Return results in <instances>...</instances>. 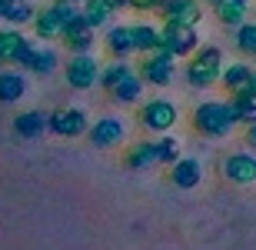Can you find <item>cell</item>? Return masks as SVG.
Masks as SVG:
<instances>
[{"mask_svg": "<svg viewBox=\"0 0 256 250\" xmlns=\"http://www.w3.org/2000/svg\"><path fill=\"white\" fill-rule=\"evenodd\" d=\"M190 130L203 140H223L233 130H240V117L226 97H206L196 100L190 110Z\"/></svg>", "mask_w": 256, "mask_h": 250, "instance_id": "obj_1", "label": "cell"}, {"mask_svg": "<svg viewBox=\"0 0 256 250\" xmlns=\"http://www.w3.org/2000/svg\"><path fill=\"white\" fill-rule=\"evenodd\" d=\"M223 64H226L223 47H216V44H200L190 57H186V64H183V80H186V87H190V90L206 94V90H213V87H216Z\"/></svg>", "mask_w": 256, "mask_h": 250, "instance_id": "obj_2", "label": "cell"}, {"mask_svg": "<svg viewBox=\"0 0 256 250\" xmlns=\"http://www.w3.org/2000/svg\"><path fill=\"white\" fill-rule=\"evenodd\" d=\"M180 117H183L180 104H176L173 97H163V94L143 97L140 104H136V124H140L150 137L170 134L173 127L180 124Z\"/></svg>", "mask_w": 256, "mask_h": 250, "instance_id": "obj_3", "label": "cell"}, {"mask_svg": "<svg viewBox=\"0 0 256 250\" xmlns=\"http://www.w3.org/2000/svg\"><path fill=\"white\" fill-rule=\"evenodd\" d=\"M133 70H136V77L146 87H170L176 80V74H180V60L173 57V54H166L163 47H156L150 54H143L133 64Z\"/></svg>", "mask_w": 256, "mask_h": 250, "instance_id": "obj_4", "label": "cell"}, {"mask_svg": "<svg viewBox=\"0 0 256 250\" xmlns=\"http://www.w3.org/2000/svg\"><path fill=\"white\" fill-rule=\"evenodd\" d=\"M84 137L94 150H104V154L106 150H120L126 144V137H130V124L116 114H104V117H96V120H90Z\"/></svg>", "mask_w": 256, "mask_h": 250, "instance_id": "obj_5", "label": "cell"}, {"mask_svg": "<svg viewBox=\"0 0 256 250\" xmlns=\"http://www.w3.org/2000/svg\"><path fill=\"white\" fill-rule=\"evenodd\" d=\"M60 64H64V54H60L57 44H44V40H30L27 50L20 54L17 67L27 74V77H50L57 74Z\"/></svg>", "mask_w": 256, "mask_h": 250, "instance_id": "obj_6", "label": "cell"}, {"mask_svg": "<svg viewBox=\"0 0 256 250\" xmlns=\"http://www.w3.org/2000/svg\"><path fill=\"white\" fill-rule=\"evenodd\" d=\"M100 64H104V60L96 57V54H66V60L60 64L66 87H70V90H80V94L94 90L96 77H100Z\"/></svg>", "mask_w": 256, "mask_h": 250, "instance_id": "obj_7", "label": "cell"}, {"mask_svg": "<svg viewBox=\"0 0 256 250\" xmlns=\"http://www.w3.org/2000/svg\"><path fill=\"white\" fill-rule=\"evenodd\" d=\"M86 127H90V117H86L84 107L66 104V107H57V110H50L47 134L60 137V140H76V137H84V134H86Z\"/></svg>", "mask_w": 256, "mask_h": 250, "instance_id": "obj_8", "label": "cell"}, {"mask_svg": "<svg viewBox=\"0 0 256 250\" xmlns=\"http://www.w3.org/2000/svg\"><path fill=\"white\" fill-rule=\"evenodd\" d=\"M220 177L226 183H233V187H250V183H256V154H250L246 147L223 154L220 157Z\"/></svg>", "mask_w": 256, "mask_h": 250, "instance_id": "obj_9", "label": "cell"}, {"mask_svg": "<svg viewBox=\"0 0 256 250\" xmlns=\"http://www.w3.org/2000/svg\"><path fill=\"white\" fill-rule=\"evenodd\" d=\"M216 87L226 97L256 94V67L250 64V60H230V64H223V70H220Z\"/></svg>", "mask_w": 256, "mask_h": 250, "instance_id": "obj_10", "label": "cell"}, {"mask_svg": "<svg viewBox=\"0 0 256 250\" xmlns=\"http://www.w3.org/2000/svg\"><path fill=\"white\" fill-rule=\"evenodd\" d=\"M200 30L196 27H180V24H160V47L173 54L176 60H186L200 47Z\"/></svg>", "mask_w": 256, "mask_h": 250, "instance_id": "obj_11", "label": "cell"}, {"mask_svg": "<svg viewBox=\"0 0 256 250\" xmlns=\"http://www.w3.org/2000/svg\"><path fill=\"white\" fill-rule=\"evenodd\" d=\"M96 40H100V34H96L84 17H74V20L64 24V34H60L57 44L66 50V54H94Z\"/></svg>", "mask_w": 256, "mask_h": 250, "instance_id": "obj_12", "label": "cell"}, {"mask_svg": "<svg viewBox=\"0 0 256 250\" xmlns=\"http://www.w3.org/2000/svg\"><path fill=\"white\" fill-rule=\"evenodd\" d=\"M160 24H180V27H200L206 17V7L200 0H163L156 10Z\"/></svg>", "mask_w": 256, "mask_h": 250, "instance_id": "obj_13", "label": "cell"}, {"mask_svg": "<svg viewBox=\"0 0 256 250\" xmlns=\"http://www.w3.org/2000/svg\"><path fill=\"white\" fill-rule=\"evenodd\" d=\"M100 37H104V50L110 60H133L136 57V47H133V34H130V24H106L100 30Z\"/></svg>", "mask_w": 256, "mask_h": 250, "instance_id": "obj_14", "label": "cell"}, {"mask_svg": "<svg viewBox=\"0 0 256 250\" xmlns=\"http://www.w3.org/2000/svg\"><path fill=\"white\" fill-rule=\"evenodd\" d=\"M30 27H34V40H44V44H57L60 34H64V17L57 14L54 4H40L34 20H30Z\"/></svg>", "mask_w": 256, "mask_h": 250, "instance_id": "obj_15", "label": "cell"}, {"mask_svg": "<svg viewBox=\"0 0 256 250\" xmlns=\"http://www.w3.org/2000/svg\"><path fill=\"white\" fill-rule=\"evenodd\" d=\"M166 177H170L173 187H180V190H193L203 183V160L200 157H176L170 167H166Z\"/></svg>", "mask_w": 256, "mask_h": 250, "instance_id": "obj_16", "label": "cell"}, {"mask_svg": "<svg viewBox=\"0 0 256 250\" xmlns=\"http://www.w3.org/2000/svg\"><path fill=\"white\" fill-rule=\"evenodd\" d=\"M30 34H24V27H4L0 24V67H17L20 54L27 50Z\"/></svg>", "mask_w": 256, "mask_h": 250, "instance_id": "obj_17", "label": "cell"}, {"mask_svg": "<svg viewBox=\"0 0 256 250\" xmlns=\"http://www.w3.org/2000/svg\"><path fill=\"white\" fill-rule=\"evenodd\" d=\"M47 120H50V110H40V107H30V110H20L14 117V134L20 140H40L47 134Z\"/></svg>", "mask_w": 256, "mask_h": 250, "instance_id": "obj_18", "label": "cell"}, {"mask_svg": "<svg viewBox=\"0 0 256 250\" xmlns=\"http://www.w3.org/2000/svg\"><path fill=\"white\" fill-rule=\"evenodd\" d=\"M30 94V77L20 67H0V104H20Z\"/></svg>", "mask_w": 256, "mask_h": 250, "instance_id": "obj_19", "label": "cell"}, {"mask_svg": "<svg viewBox=\"0 0 256 250\" xmlns=\"http://www.w3.org/2000/svg\"><path fill=\"white\" fill-rule=\"evenodd\" d=\"M124 167H126V170H136V173L160 167V164H156V150H153V137H146V140H133V144L126 147Z\"/></svg>", "mask_w": 256, "mask_h": 250, "instance_id": "obj_20", "label": "cell"}, {"mask_svg": "<svg viewBox=\"0 0 256 250\" xmlns=\"http://www.w3.org/2000/svg\"><path fill=\"white\" fill-rule=\"evenodd\" d=\"M146 97V84H143L140 77H136V70H133L126 80H120V84L110 90V100H114L116 107H136Z\"/></svg>", "mask_w": 256, "mask_h": 250, "instance_id": "obj_21", "label": "cell"}, {"mask_svg": "<svg viewBox=\"0 0 256 250\" xmlns=\"http://www.w3.org/2000/svg\"><path fill=\"white\" fill-rule=\"evenodd\" d=\"M130 34H133L136 57H143V54H150V50L160 47V24H153V20H136V24H130Z\"/></svg>", "mask_w": 256, "mask_h": 250, "instance_id": "obj_22", "label": "cell"}, {"mask_svg": "<svg viewBox=\"0 0 256 250\" xmlns=\"http://www.w3.org/2000/svg\"><path fill=\"white\" fill-rule=\"evenodd\" d=\"M37 14L34 0H10L7 7L0 10V24L4 27H30V20Z\"/></svg>", "mask_w": 256, "mask_h": 250, "instance_id": "obj_23", "label": "cell"}, {"mask_svg": "<svg viewBox=\"0 0 256 250\" xmlns=\"http://www.w3.org/2000/svg\"><path fill=\"white\" fill-rule=\"evenodd\" d=\"M233 50H236L243 60H253L256 57V20H243V24H236L233 27Z\"/></svg>", "mask_w": 256, "mask_h": 250, "instance_id": "obj_24", "label": "cell"}, {"mask_svg": "<svg viewBox=\"0 0 256 250\" xmlns=\"http://www.w3.org/2000/svg\"><path fill=\"white\" fill-rule=\"evenodd\" d=\"M133 74V60H106V64H100V77H96V87L100 90H114L120 80H126Z\"/></svg>", "mask_w": 256, "mask_h": 250, "instance_id": "obj_25", "label": "cell"}, {"mask_svg": "<svg viewBox=\"0 0 256 250\" xmlns=\"http://www.w3.org/2000/svg\"><path fill=\"white\" fill-rule=\"evenodd\" d=\"M210 10H213V17H216L226 30H233L236 24H243V20L250 17V7L240 4V0H220L216 7H210Z\"/></svg>", "mask_w": 256, "mask_h": 250, "instance_id": "obj_26", "label": "cell"}, {"mask_svg": "<svg viewBox=\"0 0 256 250\" xmlns=\"http://www.w3.org/2000/svg\"><path fill=\"white\" fill-rule=\"evenodd\" d=\"M153 150H156V164L170 167L173 160L183 154V140L173 134V130H170V134H156V137H153Z\"/></svg>", "mask_w": 256, "mask_h": 250, "instance_id": "obj_27", "label": "cell"}, {"mask_svg": "<svg viewBox=\"0 0 256 250\" xmlns=\"http://www.w3.org/2000/svg\"><path fill=\"white\" fill-rule=\"evenodd\" d=\"M80 17H84L86 24L100 34L106 24H114V10L106 7L104 0H86V4H80Z\"/></svg>", "mask_w": 256, "mask_h": 250, "instance_id": "obj_28", "label": "cell"}, {"mask_svg": "<svg viewBox=\"0 0 256 250\" xmlns=\"http://www.w3.org/2000/svg\"><path fill=\"white\" fill-rule=\"evenodd\" d=\"M226 100L233 104V110H236L240 127L256 124V94H236V97H226Z\"/></svg>", "mask_w": 256, "mask_h": 250, "instance_id": "obj_29", "label": "cell"}, {"mask_svg": "<svg viewBox=\"0 0 256 250\" xmlns=\"http://www.w3.org/2000/svg\"><path fill=\"white\" fill-rule=\"evenodd\" d=\"M160 4L163 0H126V10H133V14H156Z\"/></svg>", "mask_w": 256, "mask_h": 250, "instance_id": "obj_30", "label": "cell"}, {"mask_svg": "<svg viewBox=\"0 0 256 250\" xmlns=\"http://www.w3.org/2000/svg\"><path fill=\"white\" fill-rule=\"evenodd\" d=\"M243 147H246L250 154H256V124L243 127Z\"/></svg>", "mask_w": 256, "mask_h": 250, "instance_id": "obj_31", "label": "cell"}, {"mask_svg": "<svg viewBox=\"0 0 256 250\" xmlns=\"http://www.w3.org/2000/svg\"><path fill=\"white\" fill-rule=\"evenodd\" d=\"M106 7L114 10V14H120V10H126V0H104Z\"/></svg>", "mask_w": 256, "mask_h": 250, "instance_id": "obj_32", "label": "cell"}, {"mask_svg": "<svg viewBox=\"0 0 256 250\" xmlns=\"http://www.w3.org/2000/svg\"><path fill=\"white\" fill-rule=\"evenodd\" d=\"M200 4H203V7H216L220 0H200Z\"/></svg>", "mask_w": 256, "mask_h": 250, "instance_id": "obj_33", "label": "cell"}, {"mask_svg": "<svg viewBox=\"0 0 256 250\" xmlns=\"http://www.w3.org/2000/svg\"><path fill=\"white\" fill-rule=\"evenodd\" d=\"M7 4H10V0H0V10H4V7H7Z\"/></svg>", "mask_w": 256, "mask_h": 250, "instance_id": "obj_34", "label": "cell"}, {"mask_svg": "<svg viewBox=\"0 0 256 250\" xmlns=\"http://www.w3.org/2000/svg\"><path fill=\"white\" fill-rule=\"evenodd\" d=\"M70 4H86V0H70Z\"/></svg>", "mask_w": 256, "mask_h": 250, "instance_id": "obj_35", "label": "cell"}, {"mask_svg": "<svg viewBox=\"0 0 256 250\" xmlns=\"http://www.w3.org/2000/svg\"><path fill=\"white\" fill-rule=\"evenodd\" d=\"M250 64H253V67H256V57H253V60H250Z\"/></svg>", "mask_w": 256, "mask_h": 250, "instance_id": "obj_36", "label": "cell"}]
</instances>
